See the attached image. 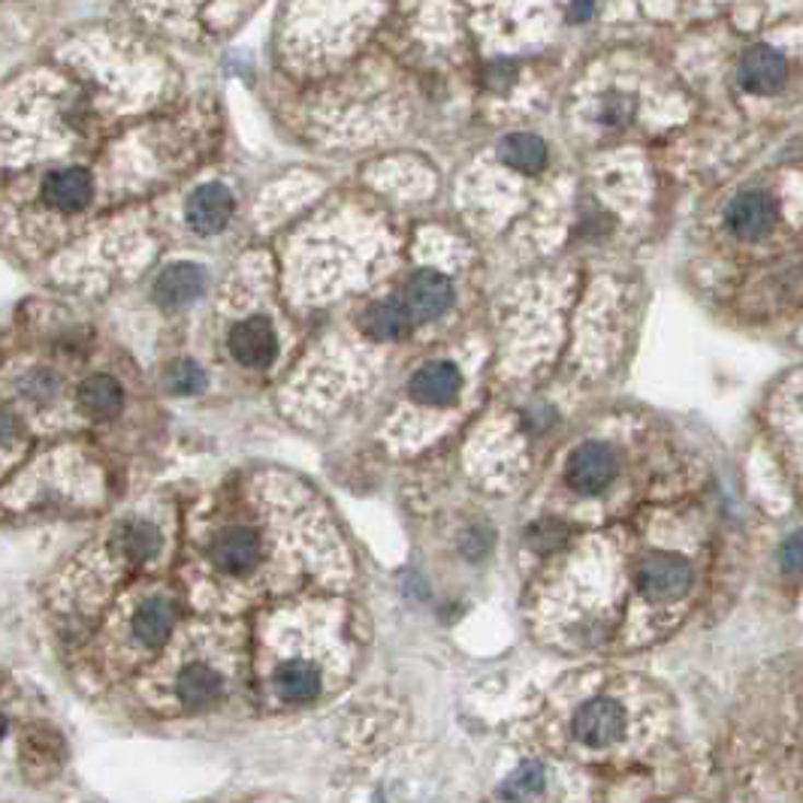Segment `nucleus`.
Returning a JSON list of instances; mask_svg holds the SVG:
<instances>
[{"mask_svg":"<svg viewBox=\"0 0 803 803\" xmlns=\"http://www.w3.org/2000/svg\"><path fill=\"white\" fill-rule=\"evenodd\" d=\"M616 472H619L616 453L602 441H590V444H580L578 451L571 453L566 480L571 490L595 496V492H604L614 484Z\"/></svg>","mask_w":803,"mask_h":803,"instance_id":"1","label":"nucleus"},{"mask_svg":"<svg viewBox=\"0 0 803 803\" xmlns=\"http://www.w3.org/2000/svg\"><path fill=\"white\" fill-rule=\"evenodd\" d=\"M638 586L655 602H674L691 586V566L677 552H653L640 562Z\"/></svg>","mask_w":803,"mask_h":803,"instance_id":"2","label":"nucleus"},{"mask_svg":"<svg viewBox=\"0 0 803 803\" xmlns=\"http://www.w3.org/2000/svg\"><path fill=\"white\" fill-rule=\"evenodd\" d=\"M626 734V710L610 698L583 703L574 715V737L590 749H607Z\"/></svg>","mask_w":803,"mask_h":803,"instance_id":"3","label":"nucleus"},{"mask_svg":"<svg viewBox=\"0 0 803 803\" xmlns=\"http://www.w3.org/2000/svg\"><path fill=\"white\" fill-rule=\"evenodd\" d=\"M725 224L737 238L755 242V238L767 236L777 224V202L761 190H743L731 200Z\"/></svg>","mask_w":803,"mask_h":803,"instance_id":"4","label":"nucleus"},{"mask_svg":"<svg viewBox=\"0 0 803 803\" xmlns=\"http://www.w3.org/2000/svg\"><path fill=\"white\" fill-rule=\"evenodd\" d=\"M230 353L236 357L242 365H252V369H264L276 360L278 339L276 329L264 317H248L233 327L230 333Z\"/></svg>","mask_w":803,"mask_h":803,"instance_id":"5","label":"nucleus"},{"mask_svg":"<svg viewBox=\"0 0 803 803\" xmlns=\"http://www.w3.org/2000/svg\"><path fill=\"white\" fill-rule=\"evenodd\" d=\"M405 309L411 314V321H435L451 309L453 288L451 281L439 272H417L411 281L405 284Z\"/></svg>","mask_w":803,"mask_h":803,"instance_id":"6","label":"nucleus"},{"mask_svg":"<svg viewBox=\"0 0 803 803\" xmlns=\"http://www.w3.org/2000/svg\"><path fill=\"white\" fill-rule=\"evenodd\" d=\"M233 214V194L224 185H202L190 194L188 200V224L200 236L221 233Z\"/></svg>","mask_w":803,"mask_h":803,"instance_id":"7","label":"nucleus"},{"mask_svg":"<svg viewBox=\"0 0 803 803\" xmlns=\"http://www.w3.org/2000/svg\"><path fill=\"white\" fill-rule=\"evenodd\" d=\"M260 559V540L252 528H224L212 544V562L226 574H245Z\"/></svg>","mask_w":803,"mask_h":803,"instance_id":"8","label":"nucleus"},{"mask_svg":"<svg viewBox=\"0 0 803 803\" xmlns=\"http://www.w3.org/2000/svg\"><path fill=\"white\" fill-rule=\"evenodd\" d=\"M94 194V182H91L89 170L73 166V170H55L46 182H43V197L58 212H79L91 202Z\"/></svg>","mask_w":803,"mask_h":803,"instance_id":"9","label":"nucleus"},{"mask_svg":"<svg viewBox=\"0 0 803 803\" xmlns=\"http://www.w3.org/2000/svg\"><path fill=\"white\" fill-rule=\"evenodd\" d=\"M741 82L753 94H773L785 82V58L770 46H755L743 55Z\"/></svg>","mask_w":803,"mask_h":803,"instance_id":"10","label":"nucleus"},{"mask_svg":"<svg viewBox=\"0 0 803 803\" xmlns=\"http://www.w3.org/2000/svg\"><path fill=\"white\" fill-rule=\"evenodd\" d=\"M206 288V272L194 264H173L154 281V300L164 309H182L202 293Z\"/></svg>","mask_w":803,"mask_h":803,"instance_id":"11","label":"nucleus"},{"mask_svg":"<svg viewBox=\"0 0 803 803\" xmlns=\"http://www.w3.org/2000/svg\"><path fill=\"white\" fill-rule=\"evenodd\" d=\"M463 389V375L453 363H427L411 377V396L423 405H451Z\"/></svg>","mask_w":803,"mask_h":803,"instance_id":"12","label":"nucleus"},{"mask_svg":"<svg viewBox=\"0 0 803 803\" xmlns=\"http://www.w3.org/2000/svg\"><path fill=\"white\" fill-rule=\"evenodd\" d=\"M176 689L188 710H206V707H212L221 698L224 679L218 677L209 665H188L178 674Z\"/></svg>","mask_w":803,"mask_h":803,"instance_id":"13","label":"nucleus"},{"mask_svg":"<svg viewBox=\"0 0 803 803\" xmlns=\"http://www.w3.org/2000/svg\"><path fill=\"white\" fill-rule=\"evenodd\" d=\"M278 695L290 703H309L321 695V671L312 662H284L276 674Z\"/></svg>","mask_w":803,"mask_h":803,"instance_id":"14","label":"nucleus"},{"mask_svg":"<svg viewBox=\"0 0 803 803\" xmlns=\"http://www.w3.org/2000/svg\"><path fill=\"white\" fill-rule=\"evenodd\" d=\"M121 401H125V389L109 375H91L79 387V405L89 417L118 415Z\"/></svg>","mask_w":803,"mask_h":803,"instance_id":"15","label":"nucleus"},{"mask_svg":"<svg viewBox=\"0 0 803 803\" xmlns=\"http://www.w3.org/2000/svg\"><path fill=\"white\" fill-rule=\"evenodd\" d=\"M173 622H176L173 604L164 602V598H149V602L139 607V614L133 616V635L146 647H158L173 631Z\"/></svg>","mask_w":803,"mask_h":803,"instance_id":"16","label":"nucleus"},{"mask_svg":"<svg viewBox=\"0 0 803 803\" xmlns=\"http://www.w3.org/2000/svg\"><path fill=\"white\" fill-rule=\"evenodd\" d=\"M408 321H411V314L405 309V302L399 300H384V302H375L363 317V327L365 333L377 341H389V339H399L401 333L408 329Z\"/></svg>","mask_w":803,"mask_h":803,"instance_id":"17","label":"nucleus"},{"mask_svg":"<svg viewBox=\"0 0 803 803\" xmlns=\"http://www.w3.org/2000/svg\"><path fill=\"white\" fill-rule=\"evenodd\" d=\"M499 154H502L504 164L514 166L520 173H538L547 164V146H544V139L532 137V133L504 137Z\"/></svg>","mask_w":803,"mask_h":803,"instance_id":"18","label":"nucleus"},{"mask_svg":"<svg viewBox=\"0 0 803 803\" xmlns=\"http://www.w3.org/2000/svg\"><path fill=\"white\" fill-rule=\"evenodd\" d=\"M121 547L130 559H137V562H146L151 559L154 552L161 550V532L151 526V523H127L125 532H121Z\"/></svg>","mask_w":803,"mask_h":803,"instance_id":"19","label":"nucleus"},{"mask_svg":"<svg viewBox=\"0 0 803 803\" xmlns=\"http://www.w3.org/2000/svg\"><path fill=\"white\" fill-rule=\"evenodd\" d=\"M166 387L173 389L176 396H197L206 387V375L197 363L190 360H176L166 372Z\"/></svg>","mask_w":803,"mask_h":803,"instance_id":"20","label":"nucleus"},{"mask_svg":"<svg viewBox=\"0 0 803 803\" xmlns=\"http://www.w3.org/2000/svg\"><path fill=\"white\" fill-rule=\"evenodd\" d=\"M544 779H547L544 767L523 765L514 777L504 782V798H516V801H523V798H538L540 791H544Z\"/></svg>","mask_w":803,"mask_h":803,"instance_id":"21","label":"nucleus"},{"mask_svg":"<svg viewBox=\"0 0 803 803\" xmlns=\"http://www.w3.org/2000/svg\"><path fill=\"white\" fill-rule=\"evenodd\" d=\"M779 562H782V568H785L789 574H803V532H794V535L782 544Z\"/></svg>","mask_w":803,"mask_h":803,"instance_id":"22","label":"nucleus"},{"mask_svg":"<svg viewBox=\"0 0 803 803\" xmlns=\"http://www.w3.org/2000/svg\"><path fill=\"white\" fill-rule=\"evenodd\" d=\"M592 10H595V0H574L571 19H574V22H583V19H590Z\"/></svg>","mask_w":803,"mask_h":803,"instance_id":"23","label":"nucleus"},{"mask_svg":"<svg viewBox=\"0 0 803 803\" xmlns=\"http://www.w3.org/2000/svg\"><path fill=\"white\" fill-rule=\"evenodd\" d=\"M13 429H15L13 417L7 415V411H0V444H3V441L13 435Z\"/></svg>","mask_w":803,"mask_h":803,"instance_id":"24","label":"nucleus"},{"mask_svg":"<svg viewBox=\"0 0 803 803\" xmlns=\"http://www.w3.org/2000/svg\"><path fill=\"white\" fill-rule=\"evenodd\" d=\"M3 734H7V715L0 713V741H3Z\"/></svg>","mask_w":803,"mask_h":803,"instance_id":"25","label":"nucleus"}]
</instances>
